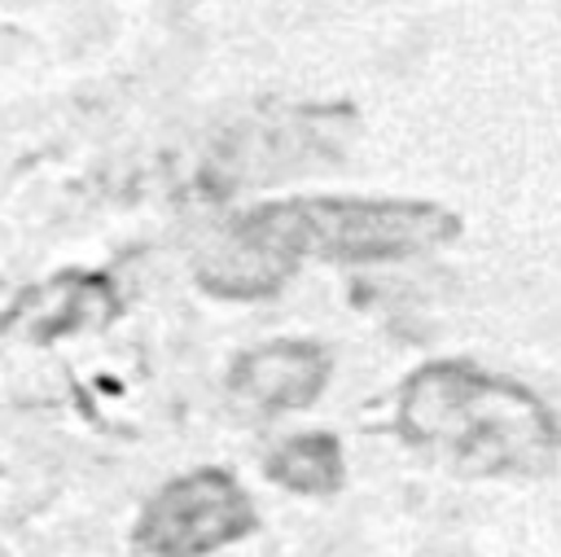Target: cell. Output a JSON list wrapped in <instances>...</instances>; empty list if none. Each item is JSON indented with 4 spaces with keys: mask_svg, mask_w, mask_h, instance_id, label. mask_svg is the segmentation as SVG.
I'll return each mask as SVG.
<instances>
[{
    "mask_svg": "<svg viewBox=\"0 0 561 557\" xmlns=\"http://www.w3.org/2000/svg\"><path fill=\"white\" fill-rule=\"evenodd\" d=\"M399 434L456 474H543L561 452L552 412L473 364H425L399 390Z\"/></svg>",
    "mask_w": 561,
    "mask_h": 557,
    "instance_id": "obj_2",
    "label": "cell"
},
{
    "mask_svg": "<svg viewBox=\"0 0 561 557\" xmlns=\"http://www.w3.org/2000/svg\"><path fill=\"white\" fill-rule=\"evenodd\" d=\"M267 474L289 487V491H302V496H329L342 487V447L333 434H294L285 439L272 461H267Z\"/></svg>",
    "mask_w": 561,
    "mask_h": 557,
    "instance_id": "obj_5",
    "label": "cell"
},
{
    "mask_svg": "<svg viewBox=\"0 0 561 557\" xmlns=\"http://www.w3.org/2000/svg\"><path fill=\"white\" fill-rule=\"evenodd\" d=\"M110 307L114 294L101 281H53L22 303V325H39L35 333L48 338L83 325V316H110Z\"/></svg>",
    "mask_w": 561,
    "mask_h": 557,
    "instance_id": "obj_6",
    "label": "cell"
},
{
    "mask_svg": "<svg viewBox=\"0 0 561 557\" xmlns=\"http://www.w3.org/2000/svg\"><path fill=\"white\" fill-rule=\"evenodd\" d=\"M460 232L456 215L430 202L386 197H302L254 206L197 254V281L224 298H259L280 289L307 259H403Z\"/></svg>",
    "mask_w": 561,
    "mask_h": 557,
    "instance_id": "obj_1",
    "label": "cell"
},
{
    "mask_svg": "<svg viewBox=\"0 0 561 557\" xmlns=\"http://www.w3.org/2000/svg\"><path fill=\"white\" fill-rule=\"evenodd\" d=\"M254 531V504L224 469L171 478L140 513L136 544L149 557H206Z\"/></svg>",
    "mask_w": 561,
    "mask_h": 557,
    "instance_id": "obj_3",
    "label": "cell"
},
{
    "mask_svg": "<svg viewBox=\"0 0 561 557\" xmlns=\"http://www.w3.org/2000/svg\"><path fill=\"white\" fill-rule=\"evenodd\" d=\"M329 382V360L311 342H267L237 360L232 368V395L263 412L307 408L320 399Z\"/></svg>",
    "mask_w": 561,
    "mask_h": 557,
    "instance_id": "obj_4",
    "label": "cell"
}]
</instances>
